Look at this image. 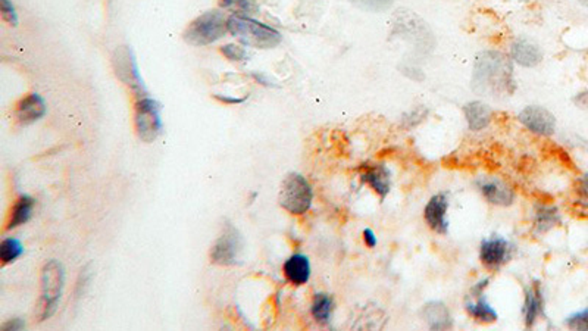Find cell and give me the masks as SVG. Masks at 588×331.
Listing matches in <instances>:
<instances>
[{
	"label": "cell",
	"instance_id": "obj_18",
	"mask_svg": "<svg viewBox=\"0 0 588 331\" xmlns=\"http://www.w3.org/2000/svg\"><path fill=\"white\" fill-rule=\"evenodd\" d=\"M34 199L29 196H19L16 199V202L11 210V217H9L6 230H12L16 228L19 225L25 224L27 221L31 218L33 209H34Z\"/></svg>",
	"mask_w": 588,
	"mask_h": 331
},
{
	"label": "cell",
	"instance_id": "obj_6",
	"mask_svg": "<svg viewBox=\"0 0 588 331\" xmlns=\"http://www.w3.org/2000/svg\"><path fill=\"white\" fill-rule=\"evenodd\" d=\"M112 66L115 75L121 82L133 90L137 96L146 95V87L143 78L138 71V65L136 61L134 52L129 46H119L115 49L112 55Z\"/></svg>",
	"mask_w": 588,
	"mask_h": 331
},
{
	"label": "cell",
	"instance_id": "obj_7",
	"mask_svg": "<svg viewBox=\"0 0 588 331\" xmlns=\"http://www.w3.org/2000/svg\"><path fill=\"white\" fill-rule=\"evenodd\" d=\"M242 249L243 238L240 233L233 224L227 223L211 249V260L222 267L234 265L242 254Z\"/></svg>",
	"mask_w": 588,
	"mask_h": 331
},
{
	"label": "cell",
	"instance_id": "obj_19",
	"mask_svg": "<svg viewBox=\"0 0 588 331\" xmlns=\"http://www.w3.org/2000/svg\"><path fill=\"white\" fill-rule=\"evenodd\" d=\"M334 308L333 297L327 293H316L312 304V315L316 323L328 324L330 323L331 312Z\"/></svg>",
	"mask_w": 588,
	"mask_h": 331
},
{
	"label": "cell",
	"instance_id": "obj_33",
	"mask_svg": "<svg viewBox=\"0 0 588 331\" xmlns=\"http://www.w3.org/2000/svg\"><path fill=\"white\" fill-rule=\"evenodd\" d=\"M487 284H488V278H487V280H483V282H481L480 284H476V286L472 289V296H480V295H483V290H484V287H487Z\"/></svg>",
	"mask_w": 588,
	"mask_h": 331
},
{
	"label": "cell",
	"instance_id": "obj_26",
	"mask_svg": "<svg viewBox=\"0 0 588 331\" xmlns=\"http://www.w3.org/2000/svg\"><path fill=\"white\" fill-rule=\"evenodd\" d=\"M0 11H2V18L3 21H6L9 25L16 27L19 19H18V14L16 9L12 3V0H0Z\"/></svg>",
	"mask_w": 588,
	"mask_h": 331
},
{
	"label": "cell",
	"instance_id": "obj_12",
	"mask_svg": "<svg viewBox=\"0 0 588 331\" xmlns=\"http://www.w3.org/2000/svg\"><path fill=\"white\" fill-rule=\"evenodd\" d=\"M284 275L294 286H303L311 277V262L307 256L296 254L288 258L284 264Z\"/></svg>",
	"mask_w": 588,
	"mask_h": 331
},
{
	"label": "cell",
	"instance_id": "obj_22",
	"mask_svg": "<svg viewBox=\"0 0 588 331\" xmlns=\"http://www.w3.org/2000/svg\"><path fill=\"white\" fill-rule=\"evenodd\" d=\"M219 6L230 9L235 15L251 16L259 14V5L256 0H219Z\"/></svg>",
	"mask_w": 588,
	"mask_h": 331
},
{
	"label": "cell",
	"instance_id": "obj_13",
	"mask_svg": "<svg viewBox=\"0 0 588 331\" xmlns=\"http://www.w3.org/2000/svg\"><path fill=\"white\" fill-rule=\"evenodd\" d=\"M362 182L366 183L374 192L384 199L392 188V175L384 165H371L366 167L362 173Z\"/></svg>",
	"mask_w": 588,
	"mask_h": 331
},
{
	"label": "cell",
	"instance_id": "obj_32",
	"mask_svg": "<svg viewBox=\"0 0 588 331\" xmlns=\"http://www.w3.org/2000/svg\"><path fill=\"white\" fill-rule=\"evenodd\" d=\"M215 97H216L218 100H221L222 103H230V105L242 103V102H244V100L247 99V97H227V96H221V95H216Z\"/></svg>",
	"mask_w": 588,
	"mask_h": 331
},
{
	"label": "cell",
	"instance_id": "obj_2",
	"mask_svg": "<svg viewBox=\"0 0 588 331\" xmlns=\"http://www.w3.org/2000/svg\"><path fill=\"white\" fill-rule=\"evenodd\" d=\"M65 287V269L57 260H49L42 269V297L38 302V318H51L57 309L59 299Z\"/></svg>",
	"mask_w": 588,
	"mask_h": 331
},
{
	"label": "cell",
	"instance_id": "obj_14",
	"mask_svg": "<svg viewBox=\"0 0 588 331\" xmlns=\"http://www.w3.org/2000/svg\"><path fill=\"white\" fill-rule=\"evenodd\" d=\"M481 193L490 204L499 206H509L513 202V192L512 188L507 187L499 180H483L478 183Z\"/></svg>",
	"mask_w": 588,
	"mask_h": 331
},
{
	"label": "cell",
	"instance_id": "obj_27",
	"mask_svg": "<svg viewBox=\"0 0 588 331\" xmlns=\"http://www.w3.org/2000/svg\"><path fill=\"white\" fill-rule=\"evenodd\" d=\"M221 53L224 56H227L233 62H240V61H244V59L247 58L246 49L242 47V46H238V45H225V46H222L221 47Z\"/></svg>",
	"mask_w": 588,
	"mask_h": 331
},
{
	"label": "cell",
	"instance_id": "obj_31",
	"mask_svg": "<svg viewBox=\"0 0 588 331\" xmlns=\"http://www.w3.org/2000/svg\"><path fill=\"white\" fill-rule=\"evenodd\" d=\"M25 327V323L21 318H14L11 321H8L6 324H3L2 330H23Z\"/></svg>",
	"mask_w": 588,
	"mask_h": 331
},
{
	"label": "cell",
	"instance_id": "obj_1",
	"mask_svg": "<svg viewBox=\"0 0 588 331\" xmlns=\"http://www.w3.org/2000/svg\"><path fill=\"white\" fill-rule=\"evenodd\" d=\"M228 32L246 46L272 49L281 43L283 36L275 28L256 21L251 16L233 15L228 18Z\"/></svg>",
	"mask_w": 588,
	"mask_h": 331
},
{
	"label": "cell",
	"instance_id": "obj_21",
	"mask_svg": "<svg viewBox=\"0 0 588 331\" xmlns=\"http://www.w3.org/2000/svg\"><path fill=\"white\" fill-rule=\"evenodd\" d=\"M426 312V321L431 328H447L450 326V315H448L447 309L443 304L433 302L428 304L425 308Z\"/></svg>",
	"mask_w": 588,
	"mask_h": 331
},
{
	"label": "cell",
	"instance_id": "obj_20",
	"mask_svg": "<svg viewBox=\"0 0 588 331\" xmlns=\"http://www.w3.org/2000/svg\"><path fill=\"white\" fill-rule=\"evenodd\" d=\"M466 310L468 314L474 317L475 319L481 321V323H494L497 319V312L490 305H488L487 299L481 295L475 304L474 302L466 304Z\"/></svg>",
	"mask_w": 588,
	"mask_h": 331
},
{
	"label": "cell",
	"instance_id": "obj_30",
	"mask_svg": "<svg viewBox=\"0 0 588 331\" xmlns=\"http://www.w3.org/2000/svg\"><path fill=\"white\" fill-rule=\"evenodd\" d=\"M363 238H365V243H366L368 247H375L376 243H378L376 236H375V233L372 232L371 228H365L363 230Z\"/></svg>",
	"mask_w": 588,
	"mask_h": 331
},
{
	"label": "cell",
	"instance_id": "obj_10",
	"mask_svg": "<svg viewBox=\"0 0 588 331\" xmlns=\"http://www.w3.org/2000/svg\"><path fill=\"white\" fill-rule=\"evenodd\" d=\"M511 246L503 237L487 238L481 243L480 258L487 268L496 269L509 259Z\"/></svg>",
	"mask_w": 588,
	"mask_h": 331
},
{
	"label": "cell",
	"instance_id": "obj_17",
	"mask_svg": "<svg viewBox=\"0 0 588 331\" xmlns=\"http://www.w3.org/2000/svg\"><path fill=\"white\" fill-rule=\"evenodd\" d=\"M465 117L468 119V124H470L471 130H475V132H480V130L485 128L491 121V115L493 110L490 109V106H487L483 102H472L468 103L463 108Z\"/></svg>",
	"mask_w": 588,
	"mask_h": 331
},
{
	"label": "cell",
	"instance_id": "obj_4",
	"mask_svg": "<svg viewBox=\"0 0 588 331\" xmlns=\"http://www.w3.org/2000/svg\"><path fill=\"white\" fill-rule=\"evenodd\" d=\"M312 187L303 175L292 173L285 177L281 184L280 195H278V202L287 212L293 215H302L307 212L312 205Z\"/></svg>",
	"mask_w": 588,
	"mask_h": 331
},
{
	"label": "cell",
	"instance_id": "obj_9",
	"mask_svg": "<svg viewBox=\"0 0 588 331\" xmlns=\"http://www.w3.org/2000/svg\"><path fill=\"white\" fill-rule=\"evenodd\" d=\"M47 112L44 99L38 93H29L21 99L15 109V119L19 125H31L42 119Z\"/></svg>",
	"mask_w": 588,
	"mask_h": 331
},
{
	"label": "cell",
	"instance_id": "obj_16",
	"mask_svg": "<svg viewBox=\"0 0 588 331\" xmlns=\"http://www.w3.org/2000/svg\"><path fill=\"white\" fill-rule=\"evenodd\" d=\"M544 308V299L540 284L534 282L530 289L526 290L525 295V306H524V315H525V324L526 327H533L538 315L543 314Z\"/></svg>",
	"mask_w": 588,
	"mask_h": 331
},
{
	"label": "cell",
	"instance_id": "obj_11",
	"mask_svg": "<svg viewBox=\"0 0 588 331\" xmlns=\"http://www.w3.org/2000/svg\"><path fill=\"white\" fill-rule=\"evenodd\" d=\"M448 208V200L444 193L435 195L431 197L430 202L425 206V221L435 233L438 234H447L448 232V223L446 219Z\"/></svg>",
	"mask_w": 588,
	"mask_h": 331
},
{
	"label": "cell",
	"instance_id": "obj_25",
	"mask_svg": "<svg viewBox=\"0 0 588 331\" xmlns=\"http://www.w3.org/2000/svg\"><path fill=\"white\" fill-rule=\"evenodd\" d=\"M356 6L372 12H383L393 5L394 0H350Z\"/></svg>",
	"mask_w": 588,
	"mask_h": 331
},
{
	"label": "cell",
	"instance_id": "obj_15",
	"mask_svg": "<svg viewBox=\"0 0 588 331\" xmlns=\"http://www.w3.org/2000/svg\"><path fill=\"white\" fill-rule=\"evenodd\" d=\"M511 55H512V59L515 62H517L522 66H528V68L538 65L543 59V53H541L540 47L526 38L516 40V42L512 45Z\"/></svg>",
	"mask_w": 588,
	"mask_h": 331
},
{
	"label": "cell",
	"instance_id": "obj_34",
	"mask_svg": "<svg viewBox=\"0 0 588 331\" xmlns=\"http://www.w3.org/2000/svg\"><path fill=\"white\" fill-rule=\"evenodd\" d=\"M575 103L588 108V93H581L575 97Z\"/></svg>",
	"mask_w": 588,
	"mask_h": 331
},
{
	"label": "cell",
	"instance_id": "obj_3",
	"mask_svg": "<svg viewBox=\"0 0 588 331\" xmlns=\"http://www.w3.org/2000/svg\"><path fill=\"white\" fill-rule=\"evenodd\" d=\"M228 32V19L219 11H207L186 28L183 38L192 46H207L218 42Z\"/></svg>",
	"mask_w": 588,
	"mask_h": 331
},
{
	"label": "cell",
	"instance_id": "obj_28",
	"mask_svg": "<svg viewBox=\"0 0 588 331\" xmlns=\"http://www.w3.org/2000/svg\"><path fill=\"white\" fill-rule=\"evenodd\" d=\"M566 326L572 330H588V308L567 318Z\"/></svg>",
	"mask_w": 588,
	"mask_h": 331
},
{
	"label": "cell",
	"instance_id": "obj_29",
	"mask_svg": "<svg viewBox=\"0 0 588 331\" xmlns=\"http://www.w3.org/2000/svg\"><path fill=\"white\" fill-rule=\"evenodd\" d=\"M576 195H578V202H580L584 208H588V174L581 177L580 183L576 187Z\"/></svg>",
	"mask_w": 588,
	"mask_h": 331
},
{
	"label": "cell",
	"instance_id": "obj_23",
	"mask_svg": "<svg viewBox=\"0 0 588 331\" xmlns=\"http://www.w3.org/2000/svg\"><path fill=\"white\" fill-rule=\"evenodd\" d=\"M24 254V247L18 238H5L0 243V260L2 265H9Z\"/></svg>",
	"mask_w": 588,
	"mask_h": 331
},
{
	"label": "cell",
	"instance_id": "obj_8",
	"mask_svg": "<svg viewBox=\"0 0 588 331\" xmlns=\"http://www.w3.org/2000/svg\"><path fill=\"white\" fill-rule=\"evenodd\" d=\"M520 121L540 136H552L556 128V118L541 106H526L520 114Z\"/></svg>",
	"mask_w": 588,
	"mask_h": 331
},
{
	"label": "cell",
	"instance_id": "obj_5",
	"mask_svg": "<svg viewBox=\"0 0 588 331\" xmlns=\"http://www.w3.org/2000/svg\"><path fill=\"white\" fill-rule=\"evenodd\" d=\"M162 106L151 97H143L136 103V132L142 142L152 143L162 133Z\"/></svg>",
	"mask_w": 588,
	"mask_h": 331
},
{
	"label": "cell",
	"instance_id": "obj_24",
	"mask_svg": "<svg viewBox=\"0 0 588 331\" xmlns=\"http://www.w3.org/2000/svg\"><path fill=\"white\" fill-rule=\"evenodd\" d=\"M557 210L556 209H541L537 217V227L540 232H547L550 227H553L559 218H557Z\"/></svg>",
	"mask_w": 588,
	"mask_h": 331
}]
</instances>
